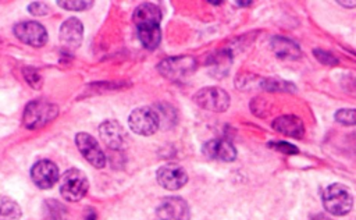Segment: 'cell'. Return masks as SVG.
<instances>
[{
  "label": "cell",
  "instance_id": "1",
  "mask_svg": "<svg viewBox=\"0 0 356 220\" xmlns=\"http://www.w3.org/2000/svg\"><path fill=\"white\" fill-rule=\"evenodd\" d=\"M323 205L325 210L334 216H343L350 212L353 198L346 187L341 184H331L323 191Z\"/></svg>",
  "mask_w": 356,
  "mask_h": 220
},
{
  "label": "cell",
  "instance_id": "2",
  "mask_svg": "<svg viewBox=\"0 0 356 220\" xmlns=\"http://www.w3.org/2000/svg\"><path fill=\"white\" fill-rule=\"evenodd\" d=\"M57 113L58 109L56 104L44 100H33L26 104L22 114V123L26 128L36 129L50 123Z\"/></svg>",
  "mask_w": 356,
  "mask_h": 220
},
{
  "label": "cell",
  "instance_id": "3",
  "mask_svg": "<svg viewBox=\"0 0 356 220\" xmlns=\"http://www.w3.org/2000/svg\"><path fill=\"white\" fill-rule=\"evenodd\" d=\"M88 188L89 181L85 173L78 168H70L61 177L60 192L70 202H76L82 199L88 192Z\"/></svg>",
  "mask_w": 356,
  "mask_h": 220
},
{
  "label": "cell",
  "instance_id": "4",
  "mask_svg": "<svg viewBox=\"0 0 356 220\" xmlns=\"http://www.w3.org/2000/svg\"><path fill=\"white\" fill-rule=\"evenodd\" d=\"M128 124L135 134L153 135L160 125V116L152 107H138L129 114Z\"/></svg>",
  "mask_w": 356,
  "mask_h": 220
},
{
  "label": "cell",
  "instance_id": "5",
  "mask_svg": "<svg viewBox=\"0 0 356 220\" xmlns=\"http://www.w3.org/2000/svg\"><path fill=\"white\" fill-rule=\"evenodd\" d=\"M193 100L197 103V106L210 111H225L231 102L229 95L217 86H207L197 91Z\"/></svg>",
  "mask_w": 356,
  "mask_h": 220
},
{
  "label": "cell",
  "instance_id": "6",
  "mask_svg": "<svg viewBox=\"0 0 356 220\" xmlns=\"http://www.w3.org/2000/svg\"><path fill=\"white\" fill-rule=\"evenodd\" d=\"M14 35L24 43L40 47L47 42L46 28L36 21H22L14 25Z\"/></svg>",
  "mask_w": 356,
  "mask_h": 220
},
{
  "label": "cell",
  "instance_id": "7",
  "mask_svg": "<svg viewBox=\"0 0 356 220\" xmlns=\"http://www.w3.org/2000/svg\"><path fill=\"white\" fill-rule=\"evenodd\" d=\"M196 67V60L192 57H171L159 64V71L168 79L177 81L189 75Z\"/></svg>",
  "mask_w": 356,
  "mask_h": 220
},
{
  "label": "cell",
  "instance_id": "8",
  "mask_svg": "<svg viewBox=\"0 0 356 220\" xmlns=\"http://www.w3.org/2000/svg\"><path fill=\"white\" fill-rule=\"evenodd\" d=\"M75 143L78 150L82 153V156L93 166L97 168H102L106 164V156L103 150L100 149L97 141L85 132H79L75 136Z\"/></svg>",
  "mask_w": 356,
  "mask_h": 220
},
{
  "label": "cell",
  "instance_id": "9",
  "mask_svg": "<svg viewBox=\"0 0 356 220\" xmlns=\"http://www.w3.org/2000/svg\"><path fill=\"white\" fill-rule=\"evenodd\" d=\"M31 178L33 184L42 189L51 188L58 180V168L50 160H39L31 168Z\"/></svg>",
  "mask_w": 356,
  "mask_h": 220
},
{
  "label": "cell",
  "instance_id": "10",
  "mask_svg": "<svg viewBox=\"0 0 356 220\" xmlns=\"http://www.w3.org/2000/svg\"><path fill=\"white\" fill-rule=\"evenodd\" d=\"M157 181L161 187H164L165 189H179L181 187H184L188 181V175L186 171L175 163H168L161 166L157 170Z\"/></svg>",
  "mask_w": 356,
  "mask_h": 220
},
{
  "label": "cell",
  "instance_id": "11",
  "mask_svg": "<svg viewBox=\"0 0 356 220\" xmlns=\"http://www.w3.org/2000/svg\"><path fill=\"white\" fill-rule=\"evenodd\" d=\"M159 220H189V206L188 203L178 198H165L156 210Z\"/></svg>",
  "mask_w": 356,
  "mask_h": 220
},
{
  "label": "cell",
  "instance_id": "12",
  "mask_svg": "<svg viewBox=\"0 0 356 220\" xmlns=\"http://www.w3.org/2000/svg\"><path fill=\"white\" fill-rule=\"evenodd\" d=\"M202 150L207 157L216 160L232 162L236 157L234 145L225 139H210L203 145Z\"/></svg>",
  "mask_w": 356,
  "mask_h": 220
},
{
  "label": "cell",
  "instance_id": "13",
  "mask_svg": "<svg viewBox=\"0 0 356 220\" xmlns=\"http://www.w3.org/2000/svg\"><path fill=\"white\" fill-rule=\"evenodd\" d=\"M83 36V26L78 18H68L60 26V40L68 49H76Z\"/></svg>",
  "mask_w": 356,
  "mask_h": 220
},
{
  "label": "cell",
  "instance_id": "14",
  "mask_svg": "<svg viewBox=\"0 0 356 220\" xmlns=\"http://www.w3.org/2000/svg\"><path fill=\"white\" fill-rule=\"evenodd\" d=\"M102 141L111 149H120L125 143V131L120 123L107 120L99 127Z\"/></svg>",
  "mask_w": 356,
  "mask_h": 220
},
{
  "label": "cell",
  "instance_id": "15",
  "mask_svg": "<svg viewBox=\"0 0 356 220\" xmlns=\"http://www.w3.org/2000/svg\"><path fill=\"white\" fill-rule=\"evenodd\" d=\"M273 128L291 138H302L305 134L303 123L296 116H281L273 121Z\"/></svg>",
  "mask_w": 356,
  "mask_h": 220
},
{
  "label": "cell",
  "instance_id": "16",
  "mask_svg": "<svg viewBox=\"0 0 356 220\" xmlns=\"http://www.w3.org/2000/svg\"><path fill=\"white\" fill-rule=\"evenodd\" d=\"M132 19L136 28L146 26V25H160L161 11L157 6L152 3H143L135 8Z\"/></svg>",
  "mask_w": 356,
  "mask_h": 220
},
{
  "label": "cell",
  "instance_id": "17",
  "mask_svg": "<svg viewBox=\"0 0 356 220\" xmlns=\"http://www.w3.org/2000/svg\"><path fill=\"white\" fill-rule=\"evenodd\" d=\"M274 53L284 60H298L300 57L299 46L286 38H274L271 40Z\"/></svg>",
  "mask_w": 356,
  "mask_h": 220
},
{
  "label": "cell",
  "instance_id": "18",
  "mask_svg": "<svg viewBox=\"0 0 356 220\" xmlns=\"http://www.w3.org/2000/svg\"><path fill=\"white\" fill-rule=\"evenodd\" d=\"M138 36L139 40L142 42V45L149 49L153 50L159 46L160 40H161V31H160V25H146V26H139L138 28Z\"/></svg>",
  "mask_w": 356,
  "mask_h": 220
},
{
  "label": "cell",
  "instance_id": "19",
  "mask_svg": "<svg viewBox=\"0 0 356 220\" xmlns=\"http://www.w3.org/2000/svg\"><path fill=\"white\" fill-rule=\"evenodd\" d=\"M21 214V207L15 201L0 196V220H19Z\"/></svg>",
  "mask_w": 356,
  "mask_h": 220
},
{
  "label": "cell",
  "instance_id": "20",
  "mask_svg": "<svg viewBox=\"0 0 356 220\" xmlns=\"http://www.w3.org/2000/svg\"><path fill=\"white\" fill-rule=\"evenodd\" d=\"M335 120L338 123H342L346 125H355L356 124V110L355 109H341L335 113Z\"/></svg>",
  "mask_w": 356,
  "mask_h": 220
},
{
  "label": "cell",
  "instance_id": "21",
  "mask_svg": "<svg viewBox=\"0 0 356 220\" xmlns=\"http://www.w3.org/2000/svg\"><path fill=\"white\" fill-rule=\"evenodd\" d=\"M264 88L268 91H293V85L288 84L281 79H266L264 81Z\"/></svg>",
  "mask_w": 356,
  "mask_h": 220
},
{
  "label": "cell",
  "instance_id": "22",
  "mask_svg": "<svg viewBox=\"0 0 356 220\" xmlns=\"http://www.w3.org/2000/svg\"><path fill=\"white\" fill-rule=\"evenodd\" d=\"M92 4V1H58V6L64 7L65 10H85L86 7H89Z\"/></svg>",
  "mask_w": 356,
  "mask_h": 220
},
{
  "label": "cell",
  "instance_id": "23",
  "mask_svg": "<svg viewBox=\"0 0 356 220\" xmlns=\"http://www.w3.org/2000/svg\"><path fill=\"white\" fill-rule=\"evenodd\" d=\"M270 146H271V148H274V149H277V150H280V152L288 153V155H293V153H296V152H298V149H296L293 145L288 143V142L275 141V142H270Z\"/></svg>",
  "mask_w": 356,
  "mask_h": 220
},
{
  "label": "cell",
  "instance_id": "24",
  "mask_svg": "<svg viewBox=\"0 0 356 220\" xmlns=\"http://www.w3.org/2000/svg\"><path fill=\"white\" fill-rule=\"evenodd\" d=\"M24 74H25L26 81H28L32 86L39 88V85L42 84V79H40V75H39L35 70H32V68H25V70H24Z\"/></svg>",
  "mask_w": 356,
  "mask_h": 220
},
{
  "label": "cell",
  "instance_id": "25",
  "mask_svg": "<svg viewBox=\"0 0 356 220\" xmlns=\"http://www.w3.org/2000/svg\"><path fill=\"white\" fill-rule=\"evenodd\" d=\"M29 13L33 15H44L49 13V7L44 3L40 1H35L29 4Z\"/></svg>",
  "mask_w": 356,
  "mask_h": 220
},
{
  "label": "cell",
  "instance_id": "26",
  "mask_svg": "<svg viewBox=\"0 0 356 220\" xmlns=\"http://www.w3.org/2000/svg\"><path fill=\"white\" fill-rule=\"evenodd\" d=\"M314 56H316V58H318L323 64H335V63L338 61L337 57H334L331 53L323 52V50H314Z\"/></svg>",
  "mask_w": 356,
  "mask_h": 220
},
{
  "label": "cell",
  "instance_id": "27",
  "mask_svg": "<svg viewBox=\"0 0 356 220\" xmlns=\"http://www.w3.org/2000/svg\"><path fill=\"white\" fill-rule=\"evenodd\" d=\"M310 220H331L330 217H327L325 214H321V213H318V214H314V216H312L310 217Z\"/></svg>",
  "mask_w": 356,
  "mask_h": 220
},
{
  "label": "cell",
  "instance_id": "28",
  "mask_svg": "<svg viewBox=\"0 0 356 220\" xmlns=\"http://www.w3.org/2000/svg\"><path fill=\"white\" fill-rule=\"evenodd\" d=\"M338 4L346 6V7H355V6H356V1H338Z\"/></svg>",
  "mask_w": 356,
  "mask_h": 220
},
{
  "label": "cell",
  "instance_id": "29",
  "mask_svg": "<svg viewBox=\"0 0 356 220\" xmlns=\"http://www.w3.org/2000/svg\"><path fill=\"white\" fill-rule=\"evenodd\" d=\"M86 220H95V214H93V213H92V216H90V217H88V219H86Z\"/></svg>",
  "mask_w": 356,
  "mask_h": 220
}]
</instances>
